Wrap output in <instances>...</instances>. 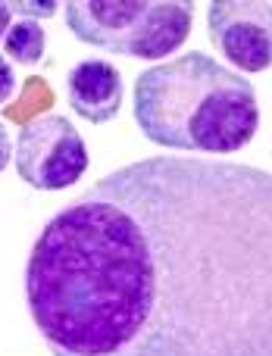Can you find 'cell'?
<instances>
[{"instance_id":"1","label":"cell","mask_w":272,"mask_h":356,"mask_svg":"<svg viewBox=\"0 0 272 356\" xmlns=\"http://www.w3.org/2000/svg\"><path fill=\"white\" fill-rule=\"evenodd\" d=\"M54 356H272V172L147 156L44 225L25 266Z\"/></svg>"},{"instance_id":"2","label":"cell","mask_w":272,"mask_h":356,"mask_svg":"<svg viewBox=\"0 0 272 356\" xmlns=\"http://www.w3.org/2000/svg\"><path fill=\"white\" fill-rule=\"evenodd\" d=\"M135 122L144 138L188 154H235L260 125L257 88L191 50L135 79Z\"/></svg>"},{"instance_id":"3","label":"cell","mask_w":272,"mask_h":356,"mask_svg":"<svg viewBox=\"0 0 272 356\" xmlns=\"http://www.w3.org/2000/svg\"><path fill=\"white\" fill-rule=\"evenodd\" d=\"M66 25L81 44L131 60H160L185 44L191 0H69Z\"/></svg>"},{"instance_id":"4","label":"cell","mask_w":272,"mask_h":356,"mask_svg":"<svg viewBox=\"0 0 272 356\" xmlns=\"http://www.w3.org/2000/svg\"><path fill=\"white\" fill-rule=\"evenodd\" d=\"M16 172L35 191H63L88 169V147L66 116H35L16 141Z\"/></svg>"},{"instance_id":"5","label":"cell","mask_w":272,"mask_h":356,"mask_svg":"<svg viewBox=\"0 0 272 356\" xmlns=\"http://www.w3.org/2000/svg\"><path fill=\"white\" fill-rule=\"evenodd\" d=\"M210 41L241 72L272 66V3L260 0H213L207 10Z\"/></svg>"},{"instance_id":"6","label":"cell","mask_w":272,"mask_h":356,"mask_svg":"<svg viewBox=\"0 0 272 356\" xmlns=\"http://www.w3.org/2000/svg\"><path fill=\"white\" fill-rule=\"evenodd\" d=\"M69 106L85 122H110L122 110V75L106 60H81L66 79Z\"/></svg>"},{"instance_id":"7","label":"cell","mask_w":272,"mask_h":356,"mask_svg":"<svg viewBox=\"0 0 272 356\" xmlns=\"http://www.w3.org/2000/svg\"><path fill=\"white\" fill-rule=\"evenodd\" d=\"M3 50L6 56H13L22 66H35L44 56V31L35 19H19L16 25H10L3 38Z\"/></svg>"},{"instance_id":"8","label":"cell","mask_w":272,"mask_h":356,"mask_svg":"<svg viewBox=\"0 0 272 356\" xmlns=\"http://www.w3.org/2000/svg\"><path fill=\"white\" fill-rule=\"evenodd\" d=\"M54 0H47V3H29V0H16V3H10L13 13H19V19H41V16H54L56 13Z\"/></svg>"},{"instance_id":"9","label":"cell","mask_w":272,"mask_h":356,"mask_svg":"<svg viewBox=\"0 0 272 356\" xmlns=\"http://www.w3.org/2000/svg\"><path fill=\"white\" fill-rule=\"evenodd\" d=\"M13 91H16V72L6 63V56H0V104H6L13 97Z\"/></svg>"},{"instance_id":"10","label":"cell","mask_w":272,"mask_h":356,"mask_svg":"<svg viewBox=\"0 0 272 356\" xmlns=\"http://www.w3.org/2000/svg\"><path fill=\"white\" fill-rule=\"evenodd\" d=\"M10 156H13V147H10V131H6V125L0 122V172L6 169Z\"/></svg>"},{"instance_id":"11","label":"cell","mask_w":272,"mask_h":356,"mask_svg":"<svg viewBox=\"0 0 272 356\" xmlns=\"http://www.w3.org/2000/svg\"><path fill=\"white\" fill-rule=\"evenodd\" d=\"M10 16H13L10 3H3V0H0V38H6V31H10Z\"/></svg>"}]
</instances>
